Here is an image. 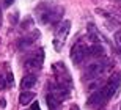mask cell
<instances>
[{
    "label": "cell",
    "mask_w": 121,
    "mask_h": 110,
    "mask_svg": "<svg viewBox=\"0 0 121 110\" xmlns=\"http://www.w3.org/2000/svg\"><path fill=\"white\" fill-rule=\"evenodd\" d=\"M120 84H121V74H113L108 82L105 85L96 90V91L88 97V101H86V106L90 107V109H101L107 104L112 96L117 93V90L120 88Z\"/></svg>",
    "instance_id": "6da1fadb"
},
{
    "label": "cell",
    "mask_w": 121,
    "mask_h": 110,
    "mask_svg": "<svg viewBox=\"0 0 121 110\" xmlns=\"http://www.w3.org/2000/svg\"><path fill=\"white\" fill-rule=\"evenodd\" d=\"M110 62L108 60H99V62H94L91 65L86 66V69L83 71V80H96L101 79L107 69L110 68Z\"/></svg>",
    "instance_id": "7a4b0ae2"
},
{
    "label": "cell",
    "mask_w": 121,
    "mask_h": 110,
    "mask_svg": "<svg viewBox=\"0 0 121 110\" xmlns=\"http://www.w3.org/2000/svg\"><path fill=\"white\" fill-rule=\"evenodd\" d=\"M69 30H71V22L69 21H63L61 24H58L54 36V49L57 52H60L63 49V46L66 43V38L69 35Z\"/></svg>",
    "instance_id": "3957f363"
},
{
    "label": "cell",
    "mask_w": 121,
    "mask_h": 110,
    "mask_svg": "<svg viewBox=\"0 0 121 110\" xmlns=\"http://www.w3.org/2000/svg\"><path fill=\"white\" fill-rule=\"evenodd\" d=\"M63 13H65L63 6H47V8H44L41 11L39 21L43 24H55V22H58L61 19Z\"/></svg>",
    "instance_id": "277c9868"
},
{
    "label": "cell",
    "mask_w": 121,
    "mask_h": 110,
    "mask_svg": "<svg viewBox=\"0 0 121 110\" xmlns=\"http://www.w3.org/2000/svg\"><path fill=\"white\" fill-rule=\"evenodd\" d=\"M86 57H90V47H86V44L83 41H77L71 49V60L74 65H80L86 60Z\"/></svg>",
    "instance_id": "5b68a950"
},
{
    "label": "cell",
    "mask_w": 121,
    "mask_h": 110,
    "mask_svg": "<svg viewBox=\"0 0 121 110\" xmlns=\"http://www.w3.org/2000/svg\"><path fill=\"white\" fill-rule=\"evenodd\" d=\"M43 62H44V50L43 49H38L36 52H33L30 57L25 60V68L31 72L35 71H39L43 68Z\"/></svg>",
    "instance_id": "8992f818"
},
{
    "label": "cell",
    "mask_w": 121,
    "mask_h": 110,
    "mask_svg": "<svg viewBox=\"0 0 121 110\" xmlns=\"http://www.w3.org/2000/svg\"><path fill=\"white\" fill-rule=\"evenodd\" d=\"M86 30H88V36L91 38L93 44H102L104 43V36L98 31V28H96V25H94V24H88Z\"/></svg>",
    "instance_id": "52a82bcc"
},
{
    "label": "cell",
    "mask_w": 121,
    "mask_h": 110,
    "mask_svg": "<svg viewBox=\"0 0 121 110\" xmlns=\"http://www.w3.org/2000/svg\"><path fill=\"white\" fill-rule=\"evenodd\" d=\"M46 101H47V106H49V110H61V101H60L58 97L49 93L47 96H46Z\"/></svg>",
    "instance_id": "ba28073f"
},
{
    "label": "cell",
    "mask_w": 121,
    "mask_h": 110,
    "mask_svg": "<svg viewBox=\"0 0 121 110\" xmlns=\"http://www.w3.org/2000/svg\"><path fill=\"white\" fill-rule=\"evenodd\" d=\"M36 84V75L35 74H27L22 77V82H21V88L22 90H30V88H33Z\"/></svg>",
    "instance_id": "9c48e42d"
},
{
    "label": "cell",
    "mask_w": 121,
    "mask_h": 110,
    "mask_svg": "<svg viewBox=\"0 0 121 110\" xmlns=\"http://www.w3.org/2000/svg\"><path fill=\"white\" fill-rule=\"evenodd\" d=\"M35 38H38V31H35V35H33V36H27V38H22V40L19 41V44H17L19 49H21V50H27V49L30 47L31 44L36 41Z\"/></svg>",
    "instance_id": "30bf717a"
},
{
    "label": "cell",
    "mask_w": 121,
    "mask_h": 110,
    "mask_svg": "<svg viewBox=\"0 0 121 110\" xmlns=\"http://www.w3.org/2000/svg\"><path fill=\"white\" fill-rule=\"evenodd\" d=\"M104 52H105V49H104L102 44H93L90 47V57L101 58V57H104Z\"/></svg>",
    "instance_id": "8fae6325"
},
{
    "label": "cell",
    "mask_w": 121,
    "mask_h": 110,
    "mask_svg": "<svg viewBox=\"0 0 121 110\" xmlns=\"http://www.w3.org/2000/svg\"><path fill=\"white\" fill-rule=\"evenodd\" d=\"M35 99V93L33 91H24L21 93V96H19V102L22 104V106H27L28 102H31Z\"/></svg>",
    "instance_id": "7c38bea8"
},
{
    "label": "cell",
    "mask_w": 121,
    "mask_h": 110,
    "mask_svg": "<svg viewBox=\"0 0 121 110\" xmlns=\"http://www.w3.org/2000/svg\"><path fill=\"white\" fill-rule=\"evenodd\" d=\"M8 80H6V77H3V75L0 74V91H2V90H5V88L8 87Z\"/></svg>",
    "instance_id": "4fadbf2b"
},
{
    "label": "cell",
    "mask_w": 121,
    "mask_h": 110,
    "mask_svg": "<svg viewBox=\"0 0 121 110\" xmlns=\"http://www.w3.org/2000/svg\"><path fill=\"white\" fill-rule=\"evenodd\" d=\"M113 38H115V43H117L118 49L121 50V30H118L117 33H115V36H113Z\"/></svg>",
    "instance_id": "5bb4252c"
},
{
    "label": "cell",
    "mask_w": 121,
    "mask_h": 110,
    "mask_svg": "<svg viewBox=\"0 0 121 110\" xmlns=\"http://www.w3.org/2000/svg\"><path fill=\"white\" fill-rule=\"evenodd\" d=\"M30 27H33V19H31V18H27L25 21L22 22V28H30Z\"/></svg>",
    "instance_id": "9a60e30c"
},
{
    "label": "cell",
    "mask_w": 121,
    "mask_h": 110,
    "mask_svg": "<svg viewBox=\"0 0 121 110\" xmlns=\"http://www.w3.org/2000/svg\"><path fill=\"white\" fill-rule=\"evenodd\" d=\"M13 2H14V0H3V6H5V8H8V6L13 5Z\"/></svg>",
    "instance_id": "2e32d148"
},
{
    "label": "cell",
    "mask_w": 121,
    "mask_h": 110,
    "mask_svg": "<svg viewBox=\"0 0 121 110\" xmlns=\"http://www.w3.org/2000/svg\"><path fill=\"white\" fill-rule=\"evenodd\" d=\"M6 80H8V84H9V85L13 84V74H11L9 71H8V74H6Z\"/></svg>",
    "instance_id": "e0dca14e"
},
{
    "label": "cell",
    "mask_w": 121,
    "mask_h": 110,
    "mask_svg": "<svg viewBox=\"0 0 121 110\" xmlns=\"http://www.w3.org/2000/svg\"><path fill=\"white\" fill-rule=\"evenodd\" d=\"M30 110H41V109H39V104H38V102H33Z\"/></svg>",
    "instance_id": "ac0fdd59"
},
{
    "label": "cell",
    "mask_w": 121,
    "mask_h": 110,
    "mask_svg": "<svg viewBox=\"0 0 121 110\" xmlns=\"http://www.w3.org/2000/svg\"><path fill=\"white\" fill-rule=\"evenodd\" d=\"M6 106V102H5V99H0V107H5Z\"/></svg>",
    "instance_id": "d6986e66"
},
{
    "label": "cell",
    "mask_w": 121,
    "mask_h": 110,
    "mask_svg": "<svg viewBox=\"0 0 121 110\" xmlns=\"http://www.w3.org/2000/svg\"><path fill=\"white\" fill-rule=\"evenodd\" d=\"M72 110H77V107H72Z\"/></svg>",
    "instance_id": "ffe728a7"
},
{
    "label": "cell",
    "mask_w": 121,
    "mask_h": 110,
    "mask_svg": "<svg viewBox=\"0 0 121 110\" xmlns=\"http://www.w3.org/2000/svg\"><path fill=\"white\" fill-rule=\"evenodd\" d=\"M120 110H121V106H120Z\"/></svg>",
    "instance_id": "44dd1931"
}]
</instances>
